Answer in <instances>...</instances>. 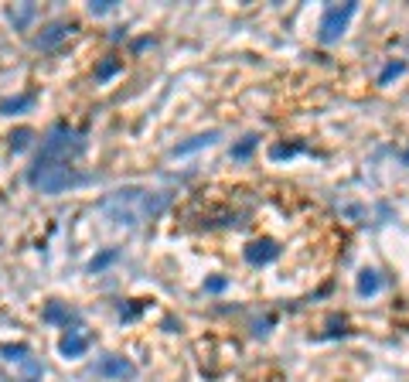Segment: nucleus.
<instances>
[{
  "mask_svg": "<svg viewBox=\"0 0 409 382\" xmlns=\"http://www.w3.org/2000/svg\"><path fill=\"white\" fill-rule=\"evenodd\" d=\"M164 205H167V195H157V191H140V188H123V191H113L99 209H103V215H106L113 225H126V229H133V225H140V222L161 215Z\"/></svg>",
  "mask_w": 409,
  "mask_h": 382,
  "instance_id": "1",
  "label": "nucleus"
},
{
  "mask_svg": "<svg viewBox=\"0 0 409 382\" xmlns=\"http://www.w3.org/2000/svg\"><path fill=\"white\" fill-rule=\"evenodd\" d=\"M82 150H85L82 133H76V130L65 127V123H58V127H51L44 133L38 161H48V164H72Z\"/></svg>",
  "mask_w": 409,
  "mask_h": 382,
  "instance_id": "2",
  "label": "nucleus"
},
{
  "mask_svg": "<svg viewBox=\"0 0 409 382\" xmlns=\"http://www.w3.org/2000/svg\"><path fill=\"white\" fill-rule=\"evenodd\" d=\"M28 181L44 191V195H62L65 188H72V184H79L82 177L76 174L72 164H48V161H35V168L28 174Z\"/></svg>",
  "mask_w": 409,
  "mask_h": 382,
  "instance_id": "3",
  "label": "nucleus"
},
{
  "mask_svg": "<svg viewBox=\"0 0 409 382\" xmlns=\"http://www.w3.org/2000/svg\"><path fill=\"white\" fill-rule=\"evenodd\" d=\"M351 14H355V3H345V7H327L324 17H321V42H324V44L338 42V38L345 35V28H348Z\"/></svg>",
  "mask_w": 409,
  "mask_h": 382,
  "instance_id": "4",
  "label": "nucleus"
},
{
  "mask_svg": "<svg viewBox=\"0 0 409 382\" xmlns=\"http://www.w3.org/2000/svg\"><path fill=\"white\" fill-rule=\"evenodd\" d=\"M96 372L99 376H106V379H133V365L126 362V358H120V355H106L99 365H96Z\"/></svg>",
  "mask_w": 409,
  "mask_h": 382,
  "instance_id": "5",
  "label": "nucleus"
},
{
  "mask_svg": "<svg viewBox=\"0 0 409 382\" xmlns=\"http://www.w3.org/2000/svg\"><path fill=\"white\" fill-rule=\"evenodd\" d=\"M85 348H89V338L79 331H65V338L58 341V351L65 358H79V355H85Z\"/></svg>",
  "mask_w": 409,
  "mask_h": 382,
  "instance_id": "6",
  "label": "nucleus"
},
{
  "mask_svg": "<svg viewBox=\"0 0 409 382\" xmlns=\"http://www.w3.org/2000/svg\"><path fill=\"white\" fill-rule=\"evenodd\" d=\"M273 256H277V246L266 243V239H263V243H252V246L245 250V259H249L252 266H263V263H270Z\"/></svg>",
  "mask_w": 409,
  "mask_h": 382,
  "instance_id": "7",
  "label": "nucleus"
},
{
  "mask_svg": "<svg viewBox=\"0 0 409 382\" xmlns=\"http://www.w3.org/2000/svg\"><path fill=\"white\" fill-rule=\"evenodd\" d=\"M69 31H72V24H65V21H55V24H51V28H48V31H44V35L38 38V44H41V48H51V44L62 42Z\"/></svg>",
  "mask_w": 409,
  "mask_h": 382,
  "instance_id": "8",
  "label": "nucleus"
},
{
  "mask_svg": "<svg viewBox=\"0 0 409 382\" xmlns=\"http://www.w3.org/2000/svg\"><path fill=\"white\" fill-rule=\"evenodd\" d=\"M378 287H382V280H378V273H375V270H365V273L358 277V294H362V297L378 294Z\"/></svg>",
  "mask_w": 409,
  "mask_h": 382,
  "instance_id": "9",
  "label": "nucleus"
},
{
  "mask_svg": "<svg viewBox=\"0 0 409 382\" xmlns=\"http://www.w3.org/2000/svg\"><path fill=\"white\" fill-rule=\"evenodd\" d=\"M218 140V133H202V137H195L191 144H181V147H174V154L181 157V154H191V150H198V147H208V144H215Z\"/></svg>",
  "mask_w": 409,
  "mask_h": 382,
  "instance_id": "10",
  "label": "nucleus"
},
{
  "mask_svg": "<svg viewBox=\"0 0 409 382\" xmlns=\"http://www.w3.org/2000/svg\"><path fill=\"white\" fill-rule=\"evenodd\" d=\"M76 314L72 311H65V307H58V304H48V311H44V321H62L65 328H69V321H72Z\"/></svg>",
  "mask_w": 409,
  "mask_h": 382,
  "instance_id": "11",
  "label": "nucleus"
},
{
  "mask_svg": "<svg viewBox=\"0 0 409 382\" xmlns=\"http://www.w3.org/2000/svg\"><path fill=\"white\" fill-rule=\"evenodd\" d=\"M31 14H35V7H31V3H28V7H21V10H10V17H14V24H21V28L28 24V17H31Z\"/></svg>",
  "mask_w": 409,
  "mask_h": 382,
  "instance_id": "12",
  "label": "nucleus"
},
{
  "mask_svg": "<svg viewBox=\"0 0 409 382\" xmlns=\"http://www.w3.org/2000/svg\"><path fill=\"white\" fill-rule=\"evenodd\" d=\"M116 69H120V62H113V58H110V62H103V65H99V72H96V79H110V76H113Z\"/></svg>",
  "mask_w": 409,
  "mask_h": 382,
  "instance_id": "13",
  "label": "nucleus"
},
{
  "mask_svg": "<svg viewBox=\"0 0 409 382\" xmlns=\"http://www.w3.org/2000/svg\"><path fill=\"white\" fill-rule=\"evenodd\" d=\"M256 144H259V140H256V137H245L243 144H239V147H236V150H232V157H245V154H249V150H252V147H256Z\"/></svg>",
  "mask_w": 409,
  "mask_h": 382,
  "instance_id": "14",
  "label": "nucleus"
},
{
  "mask_svg": "<svg viewBox=\"0 0 409 382\" xmlns=\"http://www.w3.org/2000/svg\"><path fill=\"white\" fill-rule=\"evenodd\" d=\"M28 137H31L28 130H17V137H10V144H14V150H21V147L28 144Z\"/></svg>",
  "mask_w": 409,
  "mask_h": 382,
  "instance_id": "15",
  "label": "nucleus"
},
{
  "mask_svg": "<svg viewBox=\"0 0 409 382\" xmlns=\"http://www.w3.org/2000/svg\"><path fill=\"white\" fill-rule=\"evenodd\" d=\"M399 72H403V65H399V62H396V65H389V69H385V72H382V79H378V83L385 85V83H389V79H392V76H399Z\"/></svg>",
  "mask_w": 409,
  "mask_h": 382,
  "instance_id": "16",
  "label": "nucleus"
},
{
  "mask_svg": "<svg viewBox=\"0 0 409 382\" xmlns=\"http://www.w3.org/2000/svg\"><path fill=\"white\" fill-rule=\"evenodd\" d=\"M110 7H113V3H110V0H99V3H92V14H106V10H110Z\"/></svg>",
  "mask_w": 409,
  "mask_h": 382,
  "instance_id": "17",
  "label": "nucleus"
},
{
  "mask_svg": "<svg viewBox=\"0 0 409 382\" xmlns=\"http://www.w3.org/2000/svg\"><path fill=\"white\" fill-rule=\"evenodd\" d=\"M116 253H106V256H99V259H92V270H99V266H106L110 259H113Z\"/></svg>",
  "mask_w": 409,
  "mask_h": 382,
  "instance_id": "18",
  "label": "nucleus"
}]
</instances>
